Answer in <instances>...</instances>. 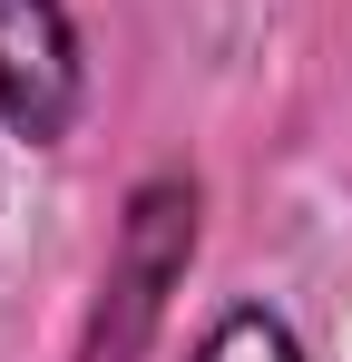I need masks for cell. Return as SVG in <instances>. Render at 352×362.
Masks as SVG:
<instances>
[{
    "label": "cell",
    "mask_w": 352,
    "mask_h": 362,
    "mask_svg": "<svg viewBox=\"0 0 352 362\" xmlns=\"http://www.w3.org/2000/svg\"><path fill=\"white\" fill-rule=\"evenodd\" d=\"M196 362H303V353H293V333L274 313H225V323L196 343Z\"/></svg>",
    "instance_id": "obj_2"
},
{
    "label": "cell",
    "mask_w": 352,
    "mask_h": 362,
    "mask_svg": "<svg viewBox=\"0 0 352 362\" xmlns=\"http://www.w3.org/2000/svg\"><path fill=\"white\" fill-rule=\"evenodd\" d=\"M78 108V40L59 0H0V127L59 137Z\"/></svg>",
    "instance_id": "obj_1"
}]
</instances>
